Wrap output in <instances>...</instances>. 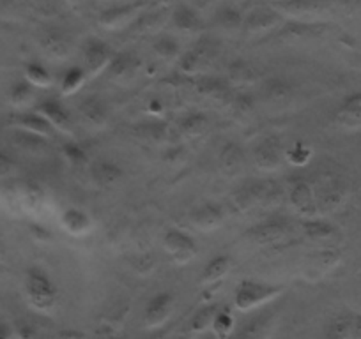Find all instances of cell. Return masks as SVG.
Segmentation results:
<instances>
[{
  "label": "cell",
  "instance_id": "obj_22",
  "mask_svg": "<svg viewBox=\"0 0 361 339\" xmlns=\"http://www.w3.org/2000/svg\"><path fill=\"white\" fill-rule=\"evenodd\" d=\"M216 311H218V307L214 306V304H211V306L200 307V309L197 311L195 314H193L192 324H190V327H192V332H195V334H200V332L211 328Z\"/></svg>",
  "mask_w": 361,
  "mask_h": 339
},
{
  "label": "cell",
  "instance_id": "obj_24",
  "mask_svg": "<svg viewBox=\"0 0 361 339\" xmlns=\"http://www.w3.org/2000/svg\"><path fill=\"white\" fill-rule=\"evenodd\" d=\"M350 316H338L328 325L322 339H349V331H350Z\"/></svg>",
  "mask_w": 361,
  "mask_h": 339
},
{
  "label": "cell",
  "instance_id": "obj_37",
  "mask_svg": "<svg viewBox=\"0 0 361 339\" xmlns=\"http://www.w3.org/2000/svg\"><path fill=\"white\" fill-rule=\"evenodd\" d=\"M349 339H361V316L353 318V321H350Z\"/></svg>",
  "mask_w": 361,
  "mask_h": 339
},
{
  "label": "cell",
  "instance_id": "obj_26",
  "mask_svg": "<svg viewBox=\"0 0 361 339\" xmlns=\"http://www.w3.org/2000/svg\"><path fill=\"white\" fill-rule=\"evenodd\" d=\"M34 96V87L30 85L27 79L23 82H16L11 87V92H9V99L15 106H23L32 99Z\"/></svg>",
  "mask_w": 361,
  "mask_h": 339
},
{
  "label": "cell",
  "instance_id": "obj_11",
  "mask_svg": "<svg viewBox=\"0 0 361 339\" xmlns=\"http://www.w3.org/2000/svg\"><path fill=\"white\" fill-rule=\"evenodd\" d=\"M138 11H140V6L138 4L121 6V8L109 9V11H105L102 15L99 23H102L103 27H106V29H112V30L119 29V27L126 25L128 22H131V20L138 15Z\"/></svg>",
  "mask_w": 361,
  "mask_h": 339
},
{
  "label": "cell",
  "instance_id": "obj_29",
  "mask_svg": "<svg viewBox=\"0 0 361 339\" xmlns=\"http://www.w3.org/2000/svg\"><path fill=\"white\" fill-rule=\"evenodd\" d=\"M273 23H275V16L271 15V13L255 11L250 16L248 22H246V27H248L250 30H262L266 29V27L273 25Z\"/></svg>",
  "mask_w": 361,
  "mask_h": 339
},
{
  "label": "cell",
  "instance_id": "obj_17",
  "mask_svg": "<svg viewBox=\"0 0 361 339\" xmlns=\"http://www.w3.org/2000/svg\"><path fill=\"white\" fill-rule=\"evenodd\" d=\"M255 162L262 170H276L282 162V152L273 141H264L255 151Z\"/></svg>",
  "mask_w": 361,
  "mask_h": 339
},
{
  "label": "cell",
  "instance_id": "obj_12",
  "mask_svg": "<svg viewBox=\"0 0 361 339\" xmlns=\"http://www.w3.org/2000/svg\"><path fill=\"white\" fill-rule=\"evenodd\" d=\"M290 202L305 216H314L317 212V200L314 198L310 186L307 182H298L290 191Z\"/></svg>",
  "mask_w": 361,
  "mask_h": 339
},
{
  "label": "cell",
  "instance_id": "obj_30",
  "mask_svg": "<svg viewBox=\"0 0 361 339\" xmlns=\"http://www.w3.org/2000/svg\"><path fill=\"white\" fill-rule=\"evenodd\" d=\"M43 46L47 48L48 53L55 55V57H59V58H61L62 55L66 53V50H68V44H66L64 41H61V36H59V34H55V32L48 34V36L44 37Z\"/></svg>",
  "mask_w": 361,
  "mask_h": 339
},
{
  "label": "cell",
  "instance_id": "obj_3",
  "mask_svg": "<svg viewBox=\"0 0 361 339\" xmlns=\"http://www.w3.org/2000/svg\"><path fill=\"white\" fill-rule=\"evenodd\" d=\"M163 248L177 264H186L192 260L197 251L195 241L180 230H169L163 238Z\"/></svg>",
  "mask_w": 361,
  "mask_h": 339
},
{
  "label": "cell",
  "instance_id": "obj_13",
  "mask_svg": "<svg viewBox=\"0 0 361 339\" xmlns=\"http://www.w3.org/2000/svg\"><path fill=\"white\" fill-rule=\"evenodd\" d=\"M224 221V210L214 203H206L192 214V223L199 230H213Z\"/></svg>",
  "mask_w": 361,
  "mask_h": 339
},
{
  "label": "cell",
  "instance_id": "obj_27",
  "mask_svg": "<svg viewBox=\"0 0 361 339\" xmlns=\"http://www.w3.org/2000/svg\"><path fill=\"white\" fill-rule=\"evenodd\" d=\"M342 202H343V191L338 188V186L333 184L321 195V198H319L317 202V209L321 207V210H335Z\"/></svg>",
  "mask_w": 361,
  "mask_h": 339
},
{
  "label": "cell",
  "instance_id": "obj_18",
  "mask_svg": "<svg viewBox=\"0 0 361 339\" xmlns=\"http://www.w3.org/2000/svg\"><path fill=\"white\" fill-rule=\"evenodd\" d=\"M25 79L32 85V87H41V89H47L50 87L54 78L48 72V69L44 68L43 64L39 62H29L25 65Z\"/></svg>",
  "mask_w": 361,
  "mask_h": 339
},
{
  "label": "cell",
  "instance_id": "obj_23",
  "mask_svg": "<svg viewBox=\"0 0 361 339\" xmlns=\"http://www.w3.org/2000/svg\"><path fill=\"white\" fill-rule=\"evenodd\" d=\"M87 72L85 69L80 68V65H75V68L68 69L62 76V82H61V87L64 94H73V92L78 91L82 87L83 79H85Z\"/></svg>",
  "mask_w": 361,
  "mask_h": 339
},
{
  "label": "cell",
  "instance_id": "obj_40",
  "mask_svg": "<svg viewBox=\"0 0 361 339\" xmlns=\"http://www.w3.org/2000/svg\"><path fill=\"white\" fill-rule=\"evenodd\" d=\"M280 2H286V0H280Z\"/></svg>",
  "mask_w": 361,
  "mask_h": 339
},
{
  "label": "cell",
  "instance_id": "obj_21",
  "mask_svg": "<svg viewBox=\"0 0 361 339\" xmlns=\"http://www.w3.org/2000/svg\"><path fill=\"white\" fill-rule=\"evenodd\" d=\"M301 228H303V234L307 235L308 238H312V241H326V238H331L333 235L336 234V230L331 224L319 219L305 221V223L301 224Z\"/></svg>",
  "mask_w": 361,
  "mask_h": 339
},
{
  "label": "cell",
  "instance_id": "obj_10",
  "mask_svg": "<svg viewBox=\"0 0 361 339\" xmlns=\"http://www.w3.org/2000/svg\"><path fill=\"white\" fill-rule=\"evenodd\" d=\"M13 124H15L16 127H20L23 133H29L41 138L48 136V134L51 133V129H54V127L50 126V122L37 112L20 113V115H16L15 119H13Z\"/></svg>",
  "mask_w": 361,
  "mask_h": 339
},
{
  "label": "cell",
  "instance_id": "obj_14",
  "mask_svg": "<svg viewBox=\"0 0 361 339\" xmlns=\"http://www.w3.org/2000/svg\"><path fill=\"white\" fill-rule=\"evenodd\" d=\"M228 269H231V258L227 255H220V257H214L213 260L207 262L206 267H204L202 276H200V283L204 286H213L218 281L224 279V276L227 274Z\"/></svg>",
  "mask_w": 361,
  "mask_h": 339
},
{
  "label": "cell",
  "instance_id": "obj_25",
  "mask_svg": "<svg viewBox=\"0 0 361 339\" xmlns=\"http://www.w3.org/2000/svg\"><path fill=\"white\" fill-rule=\"evenodd\" d=\"M173 23L180 30H197L200 27V20L197 16V13L186 8V6H183V8H179L173 13Z\"/></svg>",
  "mask_w": 361,
  "mask_h": 339
},
{
  "label": "cell",
  "instance_id": "obj_38",
  "mask_svg": "<svg viewBox=\"0 0 361 339\" xmlns=\"http://www.w3.org/2000/svg\"><path fill=\"white\" fill-rule=\"evenodd\" d=\"M13 338V328L8 321L0 320V339H11Z\"/></svg>",
  "mask_w": 361,
  "mask_h": 339
},
{
  "label": "cell",
  "instance_id": "obj_4",
  "mask_svg": "<svg viewBox=\"0 0 361 339\" xmlns=\"http://www.w3.org/2000/svg\"><path fill=\"white\" fill-rule=\"evenodd\" d=\"M114 60V53L103 41L99 39H90L87 41L83 46V69L89 75H98L103 69L110 68Z\"/></svg>",
  "mask_w": 361,
  "mask_h": 339
},
{
  "label": "cell",
  "instance_id": "obj_34",
  "mask_svg": "<svg viewBox=\"0 0 361 339\" xmlns=\"http://www.w3.org/2000/svg\"><path fill=\"white\" fill-rule=\"evenodd\" d=\"M221 155H224V162L227 168H232V166L235 165H241V152H239V148H235L234 145H228Z\"/></svg>",
  "mask_w": 361,
  "mask_h": 339
},
{
  "label": "cell",
  "instance_id": "obj_28",
  "mask_svg": "<svg viewBox=\"0 0 361 339\" xmlns=\"http://www.w3.org/2000/svg\"><path fill=\"white\" fill-rule=\"evenodd\" d=\"M207 119L204 115H190L180 122V129L188 136H199L206 131Z\"/></svg>",
  "mask_w": 361,
  "mask_h": 339
},
{
  "label": "cell",
  "instance_id": "obj_15",
  "mask_svg": "<svg viewBox=\"0 0 361 339\" xmlns=\"http://www.w3.org/2000/svg\"><path fill=\"white\" fill-rule=\"evenodd\" d=\"M62 224H64V228L68 231L80 235L90 230L92 221H90L89 214H87L85 210L76 209V207H69V209H66L64 214H62Z\"/></svg>",
  "mask_w": 361,
  "mask_h": 339
},
{
  "label": "cell",
  "instance_id": "obj_36",
  "mask_svg": "<svg viewBox=\"0 0 361 339\" xmlns=\"http://www.w3.org/2000/svg\"><path fill=\"white\" fill-rule=\"evenodd\" d=\"M16 331H18L20 339H36L37 338L36 331H34L32 325H29V324H18V328H16Z\"/></svg>",
  "mask_w": 361,
  "mask_h": 339
},
{
  "label": "cell",
  "instance_id": "obj_7",
  "mask_svg": "<svg viewBox=\"0 0 361 339\" xmlns=\"http://www.w3.org/2000/svg\"><path fill=\"white\" fill-rule=\"evenodd\" d=\"M335 122L342 129H361V92L343 99L335 112Z\"/></svg>",
  "mask_w": 361,
  "mask_h": 339
},
{
  "label": "cell",
  "instance_id": "obj_32",
  "mask_svg": "<svg viewBox=\"0 0 361 339\" xmlns=\"http://www.w3.org/2000/svg\"><path fill=\"white\" fill-rule=\"evenodd\" d=\"M310 148L305 147L303 143H296L293 151L287 152V158H289V161L294 162V165H305V162L310 159Z\"/></svg>",
  "mask_w": 361,
  "mask_h": 339
},
{
  "label": "cell",
  "instance_id": "obj_19",
  "mask_svg": "<svg viewBox=\"0 0 361 339\" xmlns=\"http://www.w3.org/2000/svg\"><path fill=\"white\" fill-rule=\"evenodd\" d=\"M80 112L83 113V117L85 119H89L90 122L94 124H102L103 120L106 119V110H105V105H103V101L99 98H96V96H90V98H85L82 103H80Z\"/></svg>",
  "mask_w": 361,
  "mask_h": 339
},
{
  "label": "cell",
  "instance_id": "obj_1",
  "mask_svg": "<svg viewBox=\"0 0 361 339\" xmlns=\"http://www.w3.org/2000/svg\"><path fill=\"white\" fill-rule=\"evenodd\" d=\"M25 295L30 306L48 311L57 302V288L41 267H30L25 274Z\"/></svg>",
  "mask_w": 361,
  "mask_h": 339
},
{
  "label": "cell",
  "instance_id": "obj_8",
  "mask_svg": "<svg viewBox=\"0 0 361 339\" xmlns=\"http://www.w3.org/2000/svg\"><path fill=\"white\" fill-rule=\"evenodd\" d=\"M36 112L39 115H43L50 122L51 127H57L61 131H71V115L64 108V105L61 101H57V99H44L43 103L37 105Z\"/></svg>",
  "mask_w": 361,
  "mask_h": 339
},
{
  "label": "cell",
  "instance_id": "obj_6",
  "mask_svg": "<svg viewBox=\"0 0 361 339\" xmlns=\"http://www.w3.org/2000/svg\"><path fill=\"white\" fill-rule=\"evenodd\" d=\"M275 318L273 311L255 314L239 328V332L232 339H267L275 327Z\"/></svg>",
  "mask_w": 361,
  "mask_h": 339
},
{
  "label": "cell",
  "instance_id": "obj_35",
  "mask_svg": "<svg viewBox=\"0 0 361 339\" xmlns=\"http://www.w3.org/2000/svg\"><path fill=\"white\" fill-rule=\"evenodd\" d=\"M13 166H15L13 159L9 158L8 154H4V152L0 151V177H2V175H8L13 170Z\"/></svg>",
  "mask_w": 361,
  "mask_h": 339
},
{
  "label": "cell",
  "instance_id": "obj_5",
  "mask_svg": "<svg viewBox=\"0 0 361 339\" xmlns=\"http://www.w3.org/2000/svg\"><path fill=\"white\" fill-rule=\"evenodd\" d=\"M173 297L166 292H159L149 300L144 313V321L149 328L161 327L172 314Z\"/></svg>",
  "mask_w": 361,
  "mask_h": 339
},
{
  "label": "cell",
  "instance_id": "obj_2",
  "mask_svg": "<svg viewBox=\"0 0 361 339\" xmlns=\"http://www.w3.org/2000/svg\"><path fill=\"white\" fill-rule=\"evenodd\" d=\"M282 292V286L253 281V279H243L238 285V288H235L234 304L239 311H250L269 302V300L276 299Z\"/></svg>",
  "mask_w": 361,
  "mask_h": 339
},
{
  "label": "cell",
  "instance_id": "obj_20",
  "mask_svg": "<svg viewBox=\"0 0 361 339\" xmlns=\"http://www.w3.org/2000/svg\"><path fill=\"white\" fill-rule=\"evenodd\" d=\"M211 328H213V334L216 335V339L232 338V332H234V316H232V313L227 309V307H225V309L216 311Z\"/></svg>",
  "mask_w": 361,
  "mask_h": 339
},
{
  "label": "cell",
  "instance_id": "obj_9",
  "mask_svg": "<svg viewBox=\"0 0 361 339\" xmlns=\"http://www.w3.org/2000/svg\"><path fill=\"white\" fill-rule=\"evenodd\" d=\"M248 238L255 244L269 245V244H279V242L286 241L289 230L283 223H264L257 224L252 230H248Z\"/></svg>",
  "mask_w": 361,
  "mask_h": 339
},
{
  "label": "cell",
  "instance_id": "obj_31",
  "mask_svg": "<svg viewBox=\"0 0 361 339\" xmlns=\"http://www.w3.org/2000/svg\"><path fill=\"white\" fill-rule=\"evenodd\" d=\"M154 51L159 57L172 58L179 53V46H177L176 41L170 39V37H163V39H159L158 43L154 44Z\"/></svg>",
  "mask_w": 361,
  "mask_h": 339
},
{
  "label": "cell",
  "instance_id": "obj_16",
  "mask_svg": "<svg viewBox=\"0 0 361 339\" xmlns=\"http://www.w3.org/2000/svg\"><path fill=\"white\" fill-rule=\"evenodd\" d=\"M90 175L99 186H110L123 177V170L116 162L102 159V161L94 162V166L90 170Z\"/></svg>",
  "mask_w": 361,
  "mask_h": 339
},
{
  "label": "cell",
  "instance_id": "obj_33",
  "mask_svg": "<svg viewBox=\"0 0 361 339\" xmlns=\"http://www.w3.org/2000/svg\"><path fill=\"white\" fill-rule=\"evenodd\" d=\"M64 154L66 158L69 159V161L73 162V165H83L85 162V152H83V148L80 147V145L76 143H66L64 145Z\"/></svg>",
  "mask_w": 361,
  "mask_h": 339
},
{
  "label": "cell",
  "instance_id": "obj_39",
  "mask_svg": "<svg viewBox=\"0 0 361 339\" xmlns=\"http://www.w3.org/2000/svg\"><path fill=\"white\" fill-rule=\"evenodd\" d=\"M2 257H4V245L0 242V260H2Z\"/></svg>",
  "mask_w": 361,
  "mask_h": 339
}]
</instances>
